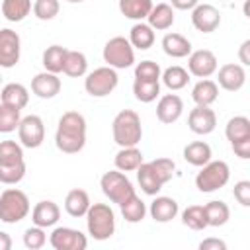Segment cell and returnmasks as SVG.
Listing matches in <instances>:
<instances>
[{
	"mask_svg": "<svg viewBox=\"0 0 250 250\" xmlns=\"http://www.w3.org/2000/svg\"><path fill=\"white\" fill-rule=\"evenodd\" d=\"M119 207H121L123 219L127 223H133V225L135 223H141L145 219V215H146V205H145V201L137 193H133L131 197H127Z\"/></svg>",
	"mask_w": 250,
	"mask_h": 250,
	"instance_id": "1f68e13d",
	"label": "cell"
},
{
	"mask_svg": "<svg viewBox=\"0 0 250 250\" xmlns=\"http://www.w3.org/2000/svg\"><path fill=\"white\" fill-rule=\"evenodd\" d=\"M31 0H2V14L8 21H21L31 12Z\"/></svg>",
	"mask_w": 250,
	"mask_h": 250,
	"instance_id": "d6a6232c",
	"label": "cell"
},
{
	"mask_svg": "<svg viewBox=\"0 0 250 250\" xmlns=\"http://www.w3.org/2000/svg\"><path fill=\"white\" fill-rule=\"evenodd\" d=\"M199 250H227V242L221 238H205L199 242Z\"/></svg>",
	"mask_w": 250,
	"mask_h": 250,
	"instance_id": "c3c4849f",
	"label": "cell"
},
{
	"mask_svg": "<svg viewBox=\"0 0 250 250\" xmlns=\"http://www.w3.org/2000/svg\"><path fill=\"white\" fill-rule=\"evenodd\" d=\"M225 135L229 139V143H236L240 139H248L250 137V119L244 115H234L227 121L225 127Z\"/></svg>",
	"mask_w": 250,
	"mask_h": 250,
	"instance_id": "d590c367",
	"label": "cell"
},
{
	"mask_svg": "<svg viewBox=\"0 0 250 250\" xmlns=\"http://www.w3.org/2000/svg\"><path fill=\"white\" fill-rule=\"evenodd\" d=\"M0 100H2V104H6V105H12V107H16V109H23V107L27 105V102H29V92H27V88H25L23 84L10 82V84H6V86L2 88Z\"/></svg>",
	"mask_w": 250,
	"mask_h": 250,
	"instance_id": "603a6c76",
	"label": "cell"
},
{
	"mask_svg": "<svg viewBox=\"0 0 250 250\" xmlns=\"http://www.w3.org/2000/svg\"><path fill=\"white\" fill-rule=\"evenodd\" d=\"M31 10H33V14H35L37 20L49 21V20H53L59 14L61 4H59V0H35Z\"/></svg>",
	"mask_w": 250,
	"mask_h": 250,
	"instance_id": "b9f144b4",
	"label": "cell"
},
{
	"mask_svg": "<svg viewBox=\"0 0 250 250\" xmlns=\"http://www.w3.org/2000/svg\"><path fill=\"white\" fill-rule=\"evenodd\" d=\"M45 242H47V234H45V229L43 227L33 225L29 229H25V232H23V246L25 248L39 250V248L45 246Z\"/></svg>",
	"mask_w": 250,
	"mask_h": 250,
	"instance_id": "f6af8a7d",
	"label": "cell"
},
{
	"mask_svg": "<svg viewBox=\"0 0 250 250\" xmlns=\"http://www.w3.org/2000/svg\"><path fill=\"white\" fill-rule=\"evenodd\" d=\"M113 141L119 146H137L143 139V125L141 117L133 109H121L111 123Z\"/></svg>",
	"mask_w": 250,
	"mask_h": 250,
	"instance_id": "7a4b0ae2",
	"label": "cell"
},
{
	"mask_svg": "<svg viewBox=\"0 0 250 250\" xmlns=\"http://www.w3.org/2000/svg\"><path fill=\"white\" fill-rule=\"evenodd\" d=\"M160 78H162V82H164V86H166L168 90L176 92V90H182V88L188 86V82H189V72H188L184 66L174 64V66L166 68V70L160 74Z\"/></svg>",
	"mask_w": 250,
	"mask_h": 250,
	"instance_id": "e575fe53",
	"label": "cell"
},
{
	"mask_svg": "<svg viewBox=\"0 0 250 250\" xmlns=\"http://www.w3.org/2000/svg\"><path fill=\"white\" fill-rule=\"evenodd\" d=\"M199 0H170V6L176 10H193Z\"/></svg>",
	"mask_w": 250,
	"mask_h": 250,
	"instance_id": "681fc988",
	"label": "cell"
},
{
	"mask_svg": "<svg viewBox=\"0 0 250 250\" xmlns=\"http://www.w3.org/2000/svg\"><path fill=\"white\" fill-rule=\"evenodd\" d=\"M248 49H250V39H246L242 45H240V49H238V59H240V62H242V66H248L250 64V57H248Z\"/></svg>",
	"mask_w": 250,
	"mask_h": 250,
	"instance_id": "f907efd6",
	"label": "cell"
},
{
	"mask_svg": "<svg viewBox=\"0 0 250 250\" xmlns=\"http://www.w3.org/2000/svg\"><path fill=\"white\" fill-rule=\"evenodd\" d=\"M217 82L223 90L227 92H238L244 84H246V70L242 64L236 62H227L219 68L217 74Z\"/></svg>",
	"mask_w": 250,
	"mask_h": 250,
	"instance_id": "9a60e30c",
	"label": "cell"
},
{
	"mask_svg": "<svg viewBox=\"0 0 250 250\" xmlns=\"http://www.w3.org/2000/svg\"><path fill=\"white\" fill-rule=\"evenodd\" d=\"M20 143L27 148H37L45 141V125L39 115H25L18 125Z\"/></svg>",
	"mask_w": 250,
	"mask_h": 250,
	"instance_id": "9c48e42d",
	"label": "cell"
},
{
	"mask_svg": "<svg viewBox=\"0 0 250 250\" xmlns=\"http://www.w3.org/2000/svg\"><path fill=\"white\" fill-rule=\"evenodd\" d=\"M49 244L55 250H86L88 238L78 229L57 227L49 236Z\"/></svg>",
	"mask_w": 250,
	"mask_h": 250,
	"instance_id": "30bf717a",
	"label": "cell"
},
{
	"mask_svg": "<svg viewBox=\"0 0 250 250\" xmlns=\"http://www.w3.org/2000/svg\"><path fill=\"white\" fill-rule=\"evenodd\" d=\"M143 162H145L143 152H141L137 146H121L119 152H117L115 158H113L115 168L121 170V172H133V170H137Z\"/></svg>",
	"mask_w": 250,
	"mask_h": 250,
	"instance_id": "cb8c5ba5",
	"label": "cell"
},
{
	"mask_svg": "<svg viewBox=\"0 0 250 250\" xmlns=\"http://www.w3.org/2000/svg\"><path fill=\"white\" fill-rule=\"evenodd\" d=\"M230 178V168L225 160H209L201 166V170L195 176V188L201 193H211L227 186Z\"/></svg>",
	"mask_w": 250,
	"mask_h": 250,
	"instance_id": "5b68a950",
	"label": "cell"
},
{
	"mask_svg": "<svg viewBox=\"0 0 250 250\" xmlns=\"http://www.w3.org/2000/svg\"><path fill=\"white\" fill-rule=\"evenodd\" d=\"M117 84H119L117 70L107 66V64L94 68L84 78V90L92 98H105V96H109L117 88Z\"/></svg>",
	"mask_w": 250,
	"mask_h": 250,
	"instance_id": "8992f818",
	"label": "cell"
},
{
	"mask_svg": "<svg viewBox=\"0 0 250 250\" xmlns=\"http://www.w3.org/2000/svg\"><path fill=\"white\" fill-rule=\"evenodd\" d=\"M182 223L191 230H203L207 229V217L203 205H189L182 211Z\"/></svg>",
	"mask_w": 250,
	"mask_h": 250,
	"instance_id": "8d00e7d4",
	"label": "cell"
},
{
	"mask_svg": "<svg viewBox=\"0 0 250 250\" xmlns=\"http://www.w3.org/2000/svg\"><path fill=\"white\" fill-rule=\"evenodd\" d=\"M217 57L209 49H197L188 55V72L193 74L195 78H209L211 74L217 72Z\"/></svg>",
	"mask_w": 250,
	"mask_h": 250,
	"instance_id": "7c38bea8",
	"label": "cell"
},
{
	"mask_svg": "<svg viewBox=\"0 0 250 250\" xmlns=\"http://www.w3.org/2000/svg\"><path fill=\"white\" fill-rule=\"evenodd\" d=\"M20 53H21V39L18 31L4 27L0 29V66L2 68H12L20 62Z\"/></svg>",
	"mask_w": 250,
	"mask_h": 250,
	"instance_id": "8fae6325",
	"label": "cell"
},
{
	"mask_svg": "<svg viewBox=\"0 0 250 250\" xmlns=\"http://www.w3.org/2000/svg\"><path fill=\"white\" fill-rule=\"evenodd\" d=\"M129 43L133 45V49H150L154 45V29L145 21H137L129 31Z\"/></svg>",
	"mask_w": 250,
	"mask_h": 250,
	"instance_id": "484cf974",
	"label": "cell"
},
{
	"mask_svg": "<svg viewBox=\"0 0 250 250\" xmlns=\"http://www.w3.org/2000/svg\"><path fill=\"white\" fill-rule=\"evenodd\" d=\"M232 195H234V199H236L242 207H250V182H248V180L236 182L234 188H232Z\"/></svg>",
	"mask_w": 250,
	"mask_h": 250,
	"instance_id": "bcb514c9",
	"label": "cell"
},
{
	"mask_svg": "<svg viewBox=\"0 0 250 250\" xmlns=\"http://www.w3.org/2000/svg\"><path fill=\"white\" fill-rule=\"evenodd\" d=\"M31 205L27 195L18 188H8L0 193V221L8 225H16L23 221L29 213Z\"/></svg>",
	"mask_w": 250,
	"mask_h": 250,
	"instance_id": "277c9868",
	"label": "cell"
},
{
	"mask_svg": "<svg viewBox=\"0 0 250 250\" xmlns=\"http://www.w3.org/2000/svg\"><path fill=\"white\" fill-rule=\"evenodd\" d=\"M0 80H2V76H0Z\"/></svg>",
	"mask_w": 250,
	"mask_h": 250,
	"instance_id": "db71d44e",
	"label": "cell"
},
{
	"mask_svg": "<svg viewBox=\"0 0 250 250\" xmlns=\"http://www.w3.org/2000/svg\"><path fill=\"white\" fill-rule=\"evenodd\" d=\"M12 248V238L8 232L0 230V250H10Z\"/></svg>",
	"mask_w": 250,
	"mask_h": 250,
	"instance_id": "816d5d0a",
	"label": "cell"
},
{
	"mask_svg": "<svg viewBox=\"0 0 250 250\" xmlns=\"http://www.w3.org/2000/svg\"><path fill=\"white\" fill-rule=\"evenodd\" d=\"M66 47L62 45H51L43 51V66L47 72L59 74L62 72V64H64V57H66Z\"/></svg>",
	"mask_w": 250,
	"mask_h": 250,
	"instance_id": "836d02e7",
	"label": "cell"
},
{
	"mask_svg": "<svg viewBox=\"0 0 250 250\" xmlns=\"http://www.w3.org/2000/svg\"><path fill=\"white\" fill-rule=\"evenodd\" d=\"M88 234L94 240H107L115 232V213L107 203H94L86 211Z\"/></svg>",
	"mask_w": 250,
	"mask_h": 250,
	"instance_id": "3957f363",
	"label": "cell"
},
{
	"mask_svg": "<svg viewBox=\"0 0 250 250\" xmlns=\"http://www.w3.org/2000/svg\"><path fill=\"white\" fill-rule=\"evenodd\" d=\"M174 8L166 2H160L156 6H152V10L148 12L146 16V21L152 29H158V31H164V29H170L174 25Z\"/></svg>",
	"mask_w": 250,
	"mask_h": 250,
	"instance_id": "ffe728a7",
	"label": "cell"
},
{
	"mask_svg": "<svg viewBox=\"0 0 250 250\" xmlns=\"http://www.w3.org/2000/svg\"><path fill=\"white\" fill-rule=\"evenodd\" d=\"M188 127L195 135H209L217 127V115L209 105H195L188 115Z\"/></svg>",
	"mask_w": 250,
	"mask_h": 250,
	"instance_id": "5bb4252c",
	"label": "cell"
},
{
	"mask_svg": "<svg viewBox=\"0 0 250 250\" xmlns=\"http://www.w3.org/2000/svg\"><path fill=\"white\" fill-rule=\"evenodd\" d=\"M25 176V162H16V164H0V184L6 186H16L23 180Z\"/></svg>",
	"mask_w": 250,
	"mask_h": 250,
	"instance_id": "f35d334b",
	"label": "cell"
},
{
	"mask_svg": "<svg viewBox=\"0 0 250 250\" xmlns=\"http://www.w3.org/2000/svg\"><path fill=\"white\" fill-rule=\"evenodd\" d=\"M133 94L139 102L150 104L160 96V82H150V80H135L133 82Z\"/></svg>",
	"mask_w": 250,
	"mask_h": 250,
	"instance_id": "74e56055",
	"label": "cell"
},
{
	"mask_svg": "<svg viewBox=\"0 0 250 250\" xmlns=\"http://www.w3.org/2000/svg\"><path fill=\"white\" fill-rule=\"evenodd\" d=\"M66 2H70V4H80V2H84V0H66Z\"/></svg>",
	"mask_w": 250,
	"mask_h": 250,
	"instance_id": "f5cc1de1",
	"label": "cell"
},
{
	"mask_svg": "<svg viewBox=\"0 0 250 250\" xmlns=\"http://www.w3.org/2000/svg\"><path fill=\"white\" fill-rule=\"evenodd\" d=\"M137 182L141 186V189L146 193V195H156L160 189H162V182L158 180V176L154 174L152 166L148 162H143L139 168H137Z\"/></svg>",
	"mask_w": 250,
	"mask_h": 250,
	"instance_id": "f1b7e54d",
	"label": "cell"
},
{
	"mask_svg": "<svg viewBox=\"0 0 250 250\" xmlns=\"http://www.w3.org/2000/svg\"><path fill=\"white\" fill-rule=\"evenodd\" d=\"M211 156H213L211 146L205 141H193V143L184 146V160L191 166L201 168L203 164H207L211 160Z\"/></svg>",
	"mask_w": 250,
	"mask_h": 250,
	"instance_id": "d4e9b609",
	"label": "cell"
},
{
	"mask_svg": "<svg viewBox=\"0 0 250 250\" xmlns=\"http://www.w3.org/2000/svg\"><path fill=\"white\" fill-rule=\"evenodd\" d=\"M23 160V148L20 143L8 139L0 143V164H16Z\"/></svg>",
	"mask_w": 250,
	"mask_h": 250,
	"instance_id": "ab89813d",
	"label": "cell"
},
{
	"mask_svg": "<svg viewBox=\"0 0 250 250\" xmlns=\"http://www.w3.org/2000/svg\"><path fill=\"white\" fill-rule=\"evenodd\" d=\"M104 61L107 62V66L115 70L129 68L135 62V49L127 37L115 35L104 45Z\"/></svg>",
	"mask_w": 250,
	"mask_h": 250,
	"instance_id": "52a82bcc",
	"label": "cell"
},
{
	"mask_svg": "<svg viewBox=\"0 0 250 250\" xmlns=\"http://www.w3.org/2000/svg\"><path fill=\"white\" fill-rule=\"evenodd\" d=\"M100 188L104 191V195L111 201L121 205L127 197H131L135 193V188L131 184V180L121 172V170H109L100 178Z\"/></svg>",
	"mask_w": 250,
	"mask_h": 250,
	"instance_id": "ba28073f",
	"label": "cell"
},
{
	"mask_svg": "<svg viewBox=\"0 0 250 250\" xmlns=\"http://www.w3.org/2000/svg\"><path fill=\"white\" fill-rule=\"evenodd\" d=\"M191 98H193L195 105H211L219 98V86H217V82H213L209 78H201L193 86Z\"/></svg>",
	"mask_w": 250,
	"mask_h": 250,
	"instance_id": "4316f807",
	"label": "cell"
},
{
	"mask_svg": "<svg viewBox=\"0 0 250 250\" xmlns=\"http://www.w3.org/2000/svg\"><path fill=\"white\" fill-rule=\"evenodd\" d=\"M61 219V209L55 201L51 199H45V201H39L33 211H31V221L33 225L37 227H43V229H49V227H55Z\"/></svg>",
	"mask_w": 250,
	"mask_h": 250,
	"instance_id": "ac0fdd59",
	"label": "cell"
},
{
	"mask_svg": "<svg viewBox=\"0 0 250 250\" xmlns=\"http://www.w3.org/2000/svg\"><path fill=\"white\" fill-rule=\"evenodd\" d=\"M31 92L41 100H51L61 92V78L53 72H39L31 78Z\"/></svg>",
	"mask_w": 250,
	"mask_h": 250,
	"instance_id": "e0dca14e",
	"label": "cell"
},
{
	"mask_svg": "<svg viewBox=\"0 0 250 250\" xmlns=\"http://www.w3.org/2000/svg\"><path fill=\"white\" fill-rule=\"evenodd\" d=\"M150 166H152V170H154V174L158 176V180L162 182V184H168L172 178H174V172H176V162L172 160V158H154V160H150L148 162Z\"/></svg>",
	"mask_w": 250,
	"mask_h": 250,
	"instance_id": "ee69618b",
	"label": "cell"
},
{
	"mask_svg": "<svg viewBox=\"0 0 250 250\" xmlns=\"http://www.w3.org/2000/svg\"><path fill=\"white\" fill-rule=\"evenodd\" d=\"M55 145L61 152L76 154L86 145V119L78 111H66L61 115L57 133H55Z\"/></svg>",
	"mask_w": 250,
	"mask_h": 250,
	"instance_id": "6da1fadb",
	"label": "cell"
},
{
	"mask_svg": "<svg viewBox=\"0 0 250 250\" xmlns=\"http://www.w3.org/2000/svg\"><path fill=\"white\" fill-rule=\"evenodd\" d=\"M191 23L201 33H213L221 25V12L213 4H197L191 10Z\"/></svg>",
	"mask_w": 250,
	"mask_h": 250,
	"instance_id": "4fadbf2b",
	"label": "cell"
},
{
	"mask_svg": "<svg viewBox=\"0 0 250 250\" xmlns=\"http://www.w3.org/2000/svg\"><path fill=\"white\" fill-rule=\"evenodd\" d=\"M21 117H20V109L6 105L0 102V133H12L18 129Z\"/></svg>",
	"mask_w": 250,
	"mask_h": 250,
	"instance_id": "60d3db41",
	"label": "cell"
},
{
	"mask_svg": "<svg viewBox=\"0 0 250 250\" xmlns=\"http://www.w3.org/2000/svg\"><path fill=\"white\" fill-rule=\"evenodd\" d=\"M230 146H232V150H234V154L238 158H242V160L250 158V137L248 139H240L236 143H230Z\"/></svg>",
	"mask_w": 250,
	"mask_h": 250,
	"instance_id": "7dc6e473",
	"label": "cell"
},
{
	"mask_svg": "<svg viewBox=\"0 0 250 250\" xmlns=\"http://www.w3.org/2000/svg\"><path fill=\"white\" fill-rule=\"evenodd\" d=\"M203 209H205V217H207V227H223L230 219V209L221 199L209 201L207 205H203Z\"/></svg>",
	"mask_w": 250,
	"mask_h": 250,
	"instance_id": "f546056e",
	"label": "cell"
},
{
	"mask_svg": "<svg viewBox=\"0 0 250 250\" xmlns=\"http://www.w3.org/2000/svg\"><path fill=\"white\" fill-rule=\"evenodd\" d=\"M90 205H92V203H90L88 191H84V189H80V188L70 189V191L66 193V197H64V211H66L70 217H76V219H78V217H84Z\"/></svg>",
	"mask_w": 250,
	"mask_h": 250,
	"instance_id": "7402d4cb",
	"label": "cell"
},
{
	"mask_svg": "<svg viewBox=\"0 0 250 250\" xmlns=\"http://www.w3.org/2000/svg\"><path fill=\"white\" fill-rule=\"evenodd\" d=\"M184 113V102L178 94H164L156 104V117L164 125L176 123Z\"/></svg>",
	"mask_w": 250,
	"mask_h": 250,
	"instance_id": "2e32d148",
	"label": "cell"
},
{
	"mask_svg": "<svg viewBox=\"0 0 250 250\" xmlns=\"http://www.w3.org/2000/svg\"><path fill=\"white\" fill-rule=\"evenodd\" d=\"M62 72L70 78H80L88 72V59L84 53L80 51H66L64 57V64H62Z\"/></svg>",
	"mask_w": 250,
	"mask_h": 250,
	"instance_id": "4dcf8cb0",
	"label": "cell"
},
{
	"mask_svg": "<svg viewBox=\"0 0 250 250\" xmlns=\"http://www.w3.org/2000/svg\"><path fill=\"white\" fill-rule=\"evenodd\" d=\"M178 211H180L178 201L172 197H166V195H156L148 207V213L156 223H168V221L176 219Z\"/></svg>",
	"mask_w": 250,
	"mask_h": 250,
	"instance_id": "d6986e66",
	"label": "cell"
},
{
	"mask_svg": "<svg viewBox=\"0 0 250 250\" xmlns=\"http://www.w3.org/2000/svg\"><path fill=\"white\" fill-rule=\"evenodd\" d=\"M152 6H154L152 0H119V12L127 20H135V21L146 20Z\"/></svg>",
	"mask_w": 250,
	"mask_h": 250,
	"instance_id": "83f0119b",
	"label": "cell"
},
{
	"mask_svg": "<svg viewBox=\"0 0 250 250\" xmlns=\"http://www.w3.org/2000/svg\"><path fill=\"white\" fill-rule=\"evenodd\" d=\"M160 66L154 61H141L135 66V80H150V82H158L160 80Z\"/></svg>",
	"mask_w": 250,
	"mask_h": 250,
	"instance_id": "7bdbcfd3",
	"label": "cell"
},
{
	"mask_svg": "<svg viewBox=\"0 0 250 250\" xmlns=\"http://www.w3.org/2000/svg\"><path fill=\"white\" fill-rule=\"evenodd\" d=\"M162 51L172 59H184L191 53V41L182 33H166L162 37Z\"/></svg>",
	"mask_w": 250,
	"mask_h": 250,
	"instance_id": "44dd1931",
	"label": "cell"
}]
</instances>
